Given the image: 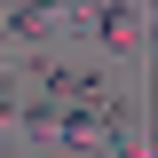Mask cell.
Instances as JSON below:
<instances>
[{"label": "cell", "instance_id": "6da1fadb", "mask_svg": "<svg viewBox=\"0 0 158 158\" xmlns=\"http://www.w3.org/2000/svg\"><path fill=\"white\" fill-rule=\"evenodd\" d=\"M87 32H103V48H135V40H142V16H135V8H95Z\"/></svg>", "mask_w": 158, "mask_h": 158}, {"label": "cell", "instance_id": "7a4b0ae2", "mask_svg": "<svg viewBox=\"0 0 158 158\" xmlns=\"http://www.w3.org/2000/svg\"><path fill=\"white\" fill-rule=\"evenodd\" d=\"M56 135L71 142V150H95V142H103V111H95V103H79V111L56 118Z\"/></svg>", "mask_w": 158, "mask_h": 158}, {"label": "cell", "instance_id": "3957f363", "mask_svg": "<svg viewBox=\"0 0 158 158\" xmlns=\"http://www.w3.org/2000/svg\"><path fill=\"white\" fill-rule=\"evenodd\" d=\"M87 158H111V150H87Z\"/></svg>", "mask_w": 158, "mask_h": 158}]
</instances>
